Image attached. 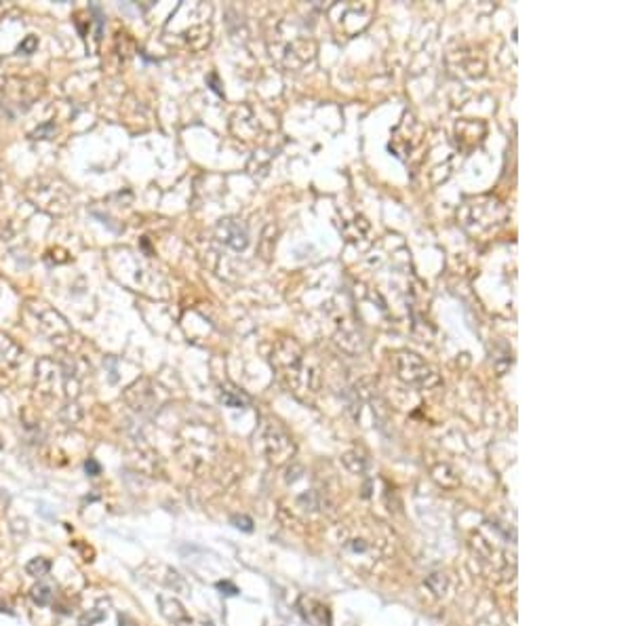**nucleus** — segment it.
Here are the masks:
<instances>
[{
    "label": "nucleus",
    "instance_id": "obj_12",
    "mask_svg": "<svg viewBox=\"0 0 632 626\" xmlns=\"http://www.w3.org/2000/svg\"><path fill=\"white\" fill-rule=\"evenodd\" d=\"M232 523H234L238 529H245V531H251V529H253V527H251L253 523H251V519H249V517H234V519H232Z\"/></svg>",
    "mask_w": 632,
    "mask_h": 626
},
{
    "label": "nucleus",
    "instance_id": "obj_10",
    "mask_svg": "<svg viewBox=\"0 0 632 626\" xmlns=\"http://www.w3.org/2000/svg\"><path fill=\"white\" fill-rule=\"evenodd\" d=\"M426 584H428V589H430L435 595H443L445 589H447V578H445V574H432V576L426 580Z\"/></svg>",
    "mask_w": 632,
    "mask_h": 626
},
{
    "label": "nucleus",
    "instance_id": "obj_4",
    "mask_svg": "<svg viewBox=\"0 0 632 626\" xmlns=\"http://www.w3.org/2000/svg\"><path fill=\"white\" fill-rule=\"evenodd\" d=\"M262 441H264V452L268 456V460L272 464H285L293 452H296V445L291 441V437L274 422L266 424L264 426V433H262Z\"/></svg>",
    "mask_w": 632,
    "mask_h": 626
},
{
    "label": "nucleus",
    "instance_id": "obj_1",
    "mask_svg": "<svg viewBox=\"0 0 632 626\" xmlns=\"http://www.w3.org/2000/svg\"><path fill=\"white\" fill-rule=\"evenodd\" d=\"M36 390L51 401H72L78 395V382L61 363L42 359L36 365Z\"/></svg>",
    "mask_w": 632,
    "mask_h": 626
},
{
    "label": "nucleus",
    "instance_id": "obj_6",
    "mask_svg": "<svg viewBox=\"0 0 632 626\" xmlns=\"http://www.w3.org/2000/svg\"><path fill=\"white\" fill-rule=\"evenodd\" d=\"M158 606H160V614L169 622H173V625H188L190 622L188 612L183 610V606L177 599L166 597V595H158Z\"/></svg>",
    "mask_w": 632,
    "mask_h": 626
},
{
    "label": "nucleus",
    "instance_id": "obj_3",
    "mask_svg": "<svg viewBox=\"0 0 632 626\" xmlns=\"http://www.w3.org/2000/svg\"><path fill=\"white\" fill-rule=\"evenodd\" d=\"M42 78L40 76H15L2 85V100L6 108H15V112L28 110L36 97L42 93Z\"/></svg>",
    "mask_w": 632,
    "mask_h": 626
},
{
    "label": "nucleus",
    "instance_id": "obj_14",
    "mask_svg": "<svg viewBox=\"0 0 632 626\" xmlns=\"http://www.w3.org/2000/svg\"><path fill=\"white\" fill-rule=\"evenodd\" d=\"M121 626H138L131 618H127V616H121Z\"/></svg>",
    "mask_w": 632,
    "mask_h": 626
},
{
    "label": "nucleus",
    "instance_id": "obj_8",
    "mask_svg": "<svg viewBox=\"0 0 632 626\" xmlns=\"http://www.w3.org/2000/svg\"><path fill=\"white\" fill-rule=\"evenodd\" d=\"M32 601L36 603V606H40V608H47V606H51V601H53V589L49 586V584H36L34 589H32Z\"/></svg>",
    "mask_w": 632,
    "mask_h": 626
},
{
    "label": "nucleus",
    "instance_id": "obj_5",
    "mask_svg": "<svg viewBox=\"0 0 632 626\" xmlns=\"http://www.w3.org/2000/svg\"><path fill=\"white\" fill-rule=\"evenodd\" d=\"M23 350L21 346H17L8 335L0 333V375L15 369L21 363Z\"/></svg>",
    "mask_w": 632,
    "mask_h": 626
},
{
    "label": "nucleus",
    "instance_id": "obj_15",
    "mask_svg": "<svg viewBox=\"0 0 632 626\" xmlns=\"http://www.w3.org/2000/svg\"><path fill=\"white\" fill-rule=\"evenodd\" d=\"M0 447H2V443H0Z\"/></svg>",
    "mask_w": 632,
    "mask_h": 626
},
{
    "label": "nucleus",
    "instance_id": "obj_7",
    "mask_svg": "<svg viewBox=\"0 0 632 626\" xmlns=\"http://www.w3.org/2000/svg\"><path fill=\"white\" fill-rule=\"evenodd\" d=\"M219 234H221V241H226L228 245L236 247V249H243L247 245V232L243 226H238L236 222L228 219L219 226Z\"/></svg>",
    "mask_w": 632,
    "mask_h": 626
},
{
    "label": "nucleus",
    "instance_id": "obj_13",
    "mask_svg": "<svg viewBox=\"0 0 632 626\" xmlns=\"http://www.w3.org/2000/svg\"><path fill=\"white\" fill-rule=\"evenodd\" d=\"M87 472H91V474H99V464H97L95 460H89V462H87Z\"/></svg>",
    "mask_w": 632,
    "mask_h": 626
},
{
    "label": "nucleus",
    "instance_id": "obj_2",
    "mask_svg": "<svg viewBox=\"0 0 632 626\" xmlns=\"http://www.w3.org/2000/svg\"><path fill=\"white\" fill-rule=\"evenodd\" d=\"M28 196L36 207L49 213H63L72 203L70 190L55 179H34L28 186Z\"/></svg>",
    "mask_w": 632,
    "mask_h": 626
},
{
    "label": "nucleus",
    "instance_id": "obj_9",
    "mask_svg": "<svg viewBox=\"0 0 632 626\" xmlns=\"http://www.w3.org/2000/svg\"><path fill=\"white\" fill-rule=\"evenodd\" d=\"M25 572H28V576L42 578V576H47V574L51 572V561L44 559V557H36V559H32V561L25 565Z\"/></svg>",
    "mask_w": 632,
    "mask_h": 626
},
{
    "label": "nucleus",
    "instance_id": "obj_11",
    "mask_svg": "<svg viewBox=\"0 0 632 626\" xmlns=\"http://www.w3.org/2000/svg\"><path fill=\"white\" fill-rule=\"evenodd\" d=\"M104 618H106V614H104L102 610H91V612H89V614H87V616L80 620V625L93 626V625H97V622H102Z\"/></svg>",
    "mask_w": 632,
    "mask_h": 626
}]
</instances>
